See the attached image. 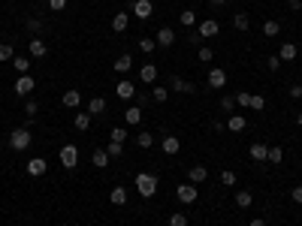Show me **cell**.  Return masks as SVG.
<instances>
[{
    "instance_id": "d6986e66",
    "label": "cell",
    "mask_w": 302,
    "mask_h": 226,
    "mask_svg": "<svg viewBox=\"0 0 302 226\" xmlns=\"http://www.w3.org/2000/svg\"><path fill=\"white\" fill-rule=\"evenodd\" d=\"M106 112V100L103 97H91L88 100V115H103Z\"/></svg>"
},
{
    "instance_id": "8fae6325",
    "label": "cell",
    "mask_w": 302,
    "mask_h": 226,
    "mask_svg": "<svg viewBox=\"0 0 302 226\" xmlns=\"http://www.w3.org/2000/svg\"><path fill=\"white\" fill-rule=\"evenodd\" d=\"M169 91H178V94H194V91H197V84H190V81H185V79L172 76V81H169Z\"/></svg>"
},
{
    "instance_id": "4316f807",
    "label": "cell",
    "mask_w": 302,
    "mask_h": 226,
    "mask_svg": "<svg viewBox=\"0 0 302 226\" xmlns=\"http://www.w3.org/2000/svg\"><path fill=\"white\" fill-rule=\"evenodd\" d=\"M266 160H269L272 166H278V163H284V151H281L278 145H272V148H269V154H266Z\"/></svg>"
},
{
    "instance_id": "277c9868",
    "label": "cell",
    "mask_w": 302,
    "mask_h": 226,
    "mask_svg": "<svg viewBox=\"0 0 302 226\" xmlns=\"http://www.w3.org/2000/svg\"><path fill=\"white\" fill-rule=\"evenodd\" d=\"M76 163H79V148L76 145H64L61 148V166L64 169H76Z\"/></svg>"
},
{
    "instance_id": "7c38bea8",
    "label": "cell",
    "mask_w": 302,
    "mask_h": 226,
    "mask_svg": "<svg viewBox=\"0 0 302 226\" xmlns=\"http://www.w3.org/2000/svg\"><path fill=\"white\" fill-rule=\"evenodd\" d=\"M160 148H163V154H178L182 151V139H175V136H163V142H160Z\"/></svg>"
},
{
    "instance_id": "74e56055",
    "label": "cell",
    "mask_w": 302,
    "mask_h": 226,
    "mask_svg": "<svg viewBox=\"0 0 302 226\" xmlns=\"http://www.w3.org/2000/svg\"><path fill=\"white\" fill-rule=\"evenodd\" d=\"M12 66H16L21 76H27V69H31V61H27V58H12Z\"/></svg>"
},
{
    "instance_id": "f546056e",
    "label": "cell",
    "mask_w": 302,
    "mask_h": 226,
    "mask_svg": "<svg viewBox=\"0 0 302 226\" xmlns=\"http://www.w3.org/2000/svg\"><path fill=\"white\" fill-rule=\"evenodd\" d=\"M91 118H94V115H82V112H79V115L73 118V124H76V130H79V133H85V130H88V127H91Z\"/></svg>"
},
{
    "instance_id": "ffe728a7",
    "label": "cell",
    "mask_w": 302,
    "mask_h": 226,
    "mask_svg": "<svg viewBox=\"0 0 302 226\" xmlns=\"http://www.w3.org/2000/svg\"><path fill=\"white\" fill-rule=\"evenodd\" d=\"M245 124H248V121H245V115H230L227 130H230V133H242V130H245Z\"/></svg>"
},
{
    "instance_id": "f35d334b",
    "label": "cell",
    "mask_w": 302,
    "mask_h": 226,
    "mask_svg": "<svg viewBox=\"0 0 302 226\" xmlns=\"http://www.w3.org/2000/svg\"><path fill=\"white\" fill-rule=\"evenodd\" d=\"M154 48H157V39H148V36H145V39H139V51H145V54H151V51H154Z\"/></svg>"
},
{
    "instance_id": "603a6c76",
    "label": "cell",
    "mask_w": 302,
    "mask_h": 226,
    "mask_svg": "<svg viewBox=\"0 0 302 226\" xmlns=\"http://www.w3.org/2000/svg\"><path fill=\"white\" fill-rule=\"evenodd\" d=\"M109 202H112V205H127V190H124V187H112V193H109Z\"/></svg>"
},
{
    "instance_id": "3957f363",
    "label": "cell",
    "mask_w": 302,
    "mask_h": 226,
    "mask_svg": "<svg viewBox=\"0 0 302 226\" xmlns=\"http://www.w3.org/2000/svg\"><path fill=\"white\" fill-rule=\"evenodd\" d=\"M175 196H178V202L190 205V202L200 199V187H197V184H178V187H175Z\"/></svg>"
},
{
    "instance_id": "ee69618b",
    "label": "cell",
    "mask_w": 302,
    "mask_h": 226,
    "mask_svg": "<svg viewBox=\"0 0 302 226\" xmlns=\"http://www.w3.org/2000/svg\"><path fill=\"white\" fill-rule=\"evenodd\" d=\"M212 58H215V51H212L209 46H200V61H202V64H209Z\"/></svg>"
},
{
    "instance_id": "f907efd6",
    "label": "cell",
    "mask_w": 302,
    "mask_h": 226,
    "mask_svg": "<svg viewBox=\"0 0 302 226\" xmlns=\"http://www.w3.org/2000/svg\"><path fill=\"white\" fill-rule=\"evenodd\" d=\"M269 66H272V69L281 66V58H278V54H272V58H269Z\"/></svg>"
},
{
    "instance_id": "9f6ffc18",
    "label": "cell",
    "mask_w": 302,
    "mask_h": 226,
    "mask_svg": "<svg viewBox=\"0 0 302 226\" xmlns=\"http://www.w3.org/2000/svg\"><path fill=\"white\" fill-rule=\"evenodd\" d=\"M299 100H302V91H299Z\"/></svg>"
},
{
    "instance_id": "681fc988",
    "label": "cell",
    "mask_w": 302,
    "mask_h": 226,
    "mask_svg": "<svg viewBox=\"0 0 302 226\" xmlns=\"http://www.w3.org/2000/svg\"><path fill=\"white\" fill-rule=\"evenodd\" d=\"M290 196H293V202H296V205H302V187H293Z\"/></svg>"
},
{
    "instance_id": "11a10c76",
    "label": "cell",
    "mask_w": 302,
    "mask_h": 226,
    "mask_svg": "<svg viewBox=\"0 0 302 226\" xmlns=\"http://www.w3.org/2000/svg\"><path fill=\"white\" fill-rule=\"evenodd\" d=\"M296 124H299V127H302V112H299V115H296Z\"/></svg>"
},
{
    "instance_id": "f6af8a7d",
    "label": "cell",
    "mask_w": 302,
    "mask_h": 226,
    "mask_svg": "<svg viewBox=\"0 0 302 226\" xmlns=\"http://www.w3.org/2000/svg\"><path fill=\"white\" fill-rule=\"evenodd\" d=\"M221 109L233 112V109H236V97H221Z\"/></svg>"
},
{
    "instance_id": "b9f144b4",
    "label": "cell",
    "mask_w": 302,
    "mask_h": 226,
    "mask_svg": "<svg viewBox=\"0 0 302 226\" xmlns=\"http://www.w3.org/2000/svg\"><path fill=\"white\" fill-rule=\"evenodd\" d=\"M36 112H39V103H36V100H27V103H24V115H27V118H34Z\"/></svg>"
},
{
    "instance_id": "1f68e13d",
    "label": "cell",
    "mask_w": 302,
    "mask_h": 226,
    "mask_svg": "<svg viewBox=\"0 0 302 226\" xmlns=\"http://www.w3.org/2000/svg\"><path fill=\"white\" fill-rule=\"evenodd\" d=\"M178 21H182L185 27H194V24H197V12H194V9H185L182 16H178Z\"/></svg>"
},
{
    "instance_id": "9c48e42d",
    "label": "cell",
    "mask_w": 302,
    "mask_h": 226,
    "mask_svg": "<svg viewBox=\"0 0 302 226\" xmlns=\"http://www.w3.org/2000/svg\"><path fill=\"white\" fill-rule=\"evenodd\" d=\"M36 88V81H34V76H21L18 81H16V94L18 97H27V94H31Z\"/></svg>"
},
{
    "instance_id": "8d00e7d4",
    "label": "cell",
    "mask_w": 302,
    "mask_h": 226,
    "mask_svg": "<svg viewBox=\"0 0 302 226\" xmlns=\"http://www.w3.org/2000/svg\"><path fill=\"white\" fill-rule=\"evenodd\" d=\"M248 109H254V112H263L266 109V100L260 94H251V103H248Z\"/></svg>"
},
{
    "instance_id": "bcb514c9",
    "label": "cell",
    "mask_w": 302,
    "mask_h": 226,
    "mask_svg": "<svg viewBox=\"0 0 302 226\" xmlns=\"http://www.w3.org/2000/svg\"><path fill=\"white\" fill-rule=\"evenodd\" d=\"M49 9H51V12H61V9H67V0H49Z\"/></svg>"
},
{
    "instance_id": "7a4b0ae2",
    "label": "cell",
    "mask_w": 302,
    "mask_h": 226,
    "mask_svg": "<svg viewBox=\"0 0 302 226\" xmlns=\"http://www.w3.org/2000/svg\"><path fill=\"white\" fill-rule=\"evenodd\" d=\"M31 142H34V139H31V130H27V127H18V130L9 133V148L12 151H27Z\"/></svg>"
},
{
    "instance_id": "cb8c5ba5",
    "label": "cell",
    "mask_w": 302,
    "mask_h": 226,
    "mask_svg": "<svg viewBox=\"0 0 302 226\" xmlns=\"http://www.w3.org/2000/svg\"><path fill=\"white\" fill-rule=\"evenodd\" d=\"M205 178H209V169L205 166H194L190 169V184H202Z\"/></svg>"
},
{
    "instance_id": "836d02e7",
    "label": "cell",
    "mask_w": 302,
    "mask_h": 226,
    "mask_svg": "<svg viewBox=\"0 0 302 226\" xmlns=\"http://www.w3.org/2000/svg\"><path fill=\"white\" fill-rule=\"evenodd\" d=\"M263 33H266V36H278V33H281V24H278V21H272V18L263 21Z\"/></svg>"
},
{
    "instance_id": "8992f818",
    "label": "cell",
    "mask_w": 302,
    "mask_h": 226,
    "mask_svg": "<svg viewBox=\"0 0 302 226\" xmlns=\"http://www.w3.org/2000/svg\"><path fill=\"white\" fill-rule=\"evenodd\" d=\"M115 94H118V100H133V97H136L133 81H130V79H121V81H118V88H115Z\"/></svg>"
},
{
    "instance_id": "f5cc1de1",
    "label": "cell",
    "mask_w": 302,
    "mask_h": 226,
    "mask_svg": "<svg viewBox=\"0 0 302 226\" xmlns=\"http://www.w3.org/2000/svg\"><path fill=\"white\" fill-rule=\"evenodd\" d=\"M248 226H266V220H260V217H257V220H251Z\"/></svg>"
},
{
    "instance_id": "816d5d0a",
    "label": "cell",
    "mask_w": 302,
    "mask_h": 226,
    "mask_svg": "<svg viewBox=\"0 0 302 226\" xmlns=\"http://www.w3.org/2000/svg\"><path fill=\"white\" fill-rule=\"evenodd\" d=\"M287 6H290V9H296V12H299V9H302V0H287Z\"/></svg>"
},
{
    "instance_id": "4fadbf2b",
    "label": "cell",
    "mask_w": 302,
    "mask_h": 226,
    "mask_svg": "<svg viewBox=\"0 0 302 226\" xmlns=\"http://www.w3.org/2000/svg\"><path fill=\"white\" fill-rule=\"evenodd\" d=\"M112 69H115V73H121V76H127L130 69H133V58H130V54H121V58L112 64Z\"/></svg>"
},
{
    "instance_id": "ab89813d",
    "label": "cell",
    "mask_w": 302,
    "mask_h": 226,
    "mask_svg": "<svg viewBox=\"0 0 302 226\" xmlns=\"http://www.w3.org/2000/svg\"><path fill=\"white\" fill-rule=\"evenodd\" d=\"M109 139H112V142H121V145H124V139H127V130H124V127H115V130L109 133Z\"/></svg>"
},
{
    "instance_id": "5bb4252c",
    "label": "cell",
    "mask_w": 302,
    "mask_h": 226,
    "mask_svg": "<svg viewBox=\"0 0 302 226\" xmlns=\"http://www.w3.org/2000/svg\"><path fill=\"white\" fill-rule=\"evenodd\" d=\"M215 33H218V21H215V18L200 21V36H202V39H209V36H215Z\"/></svg>"
},
{
    "instance_id": "7dc6e473",
    "label": "cell",
    "mask_w": 302,
    "mask_h": 226,
    "mask_svg": "<svg viewBox=\"0 0 302 226\" xmlns=\"http://www.w3.org/2000/svg\"><path fill=\"white\" fill-rule=\"evenodd\" d=\"M236 103H239V106H248V103H251V94H248V91L236 94Z\"/></svg>"
},
{
    "instance_id": "4dcf8cb0",
    "label": "cell",
    "mask_w": 302,
    "mask_h": 226,
    "mask_svg": "<svg viewBox=\"0 0 302 226\" xmlns=\"http://www.w3.org/2000/svg\"><path fill=\"white\" fill-rule=\"evenodd\" d=\"M151 97H154V103H167L169 88H163V84H154V88H151Z\"/></svg>"
},
{
    "instance_id": "83f0119b",
    "label": "cell",
    "mask_w": 302,
    "mask_h": 226,
    "mask_svg": "<svg viewBox=\"0 0 302 226\" xmlns=\"http://www.w3.org/2000/svg\"><path fill=\"white\" fill-rule=\"evenodd\" d=\"M124 118H127L130 127H133V124H139V121H142V109H139V106H130V109L124 112Z\"/></svg>"
},
{
    "instance_id": "d590c367",
    "label": "cell",
    "mask_w": 302,
    "mask_h": 226,
    "mask_svg": "<svg viewBox=\"0 0 302 226\" xmlns=\"http://www.w3.org/2000/svg\"><path fill=\"white\" fill-rule=\"evenodd\" d=\"M136 145H139V148H151V145H154V136H151V133L145 130V133L136 136Z\"/></svg>"
},
{
    "instance_id": "52a82bcc",
    "label": "cell",
    "mask_w": 302,
    "mask_h": 226,
    "mask_svg": "<svg viewBox=\"0 0 302 226\" xmlns=\"http://www.w3.org/2000/svg\"><path fill=\"white\" fill-rule=\"evenodd\" d=\"M151 12H154V3H151V0H136L133 3V16L136 18H151Z\"/></svg>"
},
{
    "instance_id": "ac0fdd59",
    "label": "cell",
    "mask_w": 302,
    "mask_h": 226,
    "mask_svg": "<svg viewBox=\"0 0 302 226\" xmlns=\"http://www.w3.org/2000/svg\"><path fill=\"white\" fill-rule=\"evenodd\" d=\"M278 58H281V61H296V58H299V48L293 46V42H284L281 51H278Z\"/></svg>"
},
{
    "instance_id": "2e32d148",
    "label": "cell",
    "mask_w": 302,
    "mask_h": 226,
    "mask_svg": "<svg viewBox=\"0 0 302 226\" xmlns=\"http://www.w3.org/2000/svg\"><path fill=\"white\" fill-rule=\"evenodd\" d=\"M61 103H64L67 109H76V106L82 103V91H64V97H61Z\"/></svg>"
},
{
    "instance_id": "ba28073f",
    "label": "cell",
    "mask_w": 302,
    "mask_h": 226,
    "mask_svg": "<svg viewBox=\"0 0 302 226\" xmlns=\"http://www.w3.org/2000/svg\"><path fill=\"white\" fill-rule=\"evenodd\" d=\"M46 169H49V163H46L43 157H34L31 163H27V175H31V178H39V175H46Z\"/></svg>"
},
{
    "instance_id": "30bf717a",
    "label": "cell",
    "mask_w": 302,
    "mask_h": 226,
    "mask_svg": "<svg viewBox=\"0 0 302 226\" xmlns=\"http://www.w3.org/2000/svg\"><path fill=\"white\" fill-rule=\"evenodd\" d=\"M157 46H163V48H169V46H175V33H172V27H160L157 31Z\"/></svg>"
},
{
    "instance_id": "db71d44e",
    "label": "cell",
    "mask_w": 302,
    "mask_h": 226,
    "mask_svg": "<svg viewBox=\"0 0 302 226\" xmlns=\"http://www.w3.org/2000/svg\"><path fill=\"white\" fill-rule=\"evenodd\" d=\"M212 3H215V6H221V3H227V0H212Z\"/></svg>"
},
{
    "instance_id": "d4e9b609",
    "label": "cell",
    "mask_w": 302,
    "mask_h": 226,
    "mask_svg": "<svg viewBox=\"0 0 302 226\" xmlns=\"http://www.w3.org/2000/svg\"><path fill=\"white\" fill-rule=\"evenodd\" d=\"M127 21H130L127 12H118V16L112 18V31H115V33H124V31H127Z\"/></svg>"
},
{
    "instance_id": "7402d4cb",
    "label": "cell",
    "mask_w": 302,
    "mask_h": 226,
    "mask_svg": "<svg viewBox=\"0 0 302 226\" xmlns=\"http://www.w3.org/2000/svg\"><path fill=\"white\" fill-rule=\"evenodd\" d=\"M109 160H112V157H109V154H106L103 148H97V151L91 154V163L97 166V169H106V166H109Z\"/></svg>"
},
{
    "instance_id": "e0dca14e",
    "label": "cell",
    "mask_w": 302,
    "mask_h": 226,
    "mask_svg": "<svg viewBox=\"0 0 302 226\" xmlns=\"http://www.w3.org/2000/svg\"><path fill=\"white\" fill-rule=\"evenodd\" d=\"M27 46H31V54H34V58H46V54H49V48H46V42H43V39H39V36H34L31 42H27Z\"/></svg>"
},
{
    "instance_id": "d6a6232c",
    "label": "cell",
    "mask_w": 302,
    "mask_h": 226,
    "mask_svg": "<svg viewBox=\"0 0 302 226\" xmlns=\"http://www.w3.org/2000/svg\"><path fill=\"white\" fill-rule=\"evenodd\" d=\"M16 58V48H12V42H0V61H12Z\"/></svg>"
},
{
    "instance_id": "6da1fadb",
    "label": "cell",
    "mask_w": 302,
    "mask_h": 226,
    "mask_svg": "<svg viewBox=\"0 0 302 226\" xmlns=\"http://www.w3.org/2000/svg\"><path fill=\"white\" fill-rule=\"evenodd\" d=\"M136 190H139V196H145V199H151V196L157 193V175L139 172V175H136Z\"/></svg>"
},
{
    "instance_id": "44dd1931",
    "label": "cell",
    "mask_w": 302,
    "mask_h": 226,
    "mask_svg": "<svg viewBox=\"0 0 302 226\" xmlns=\"http://www.w3.org/2000/svg\"><path fill=\"white\" fill-rule=\"evenodd\" d=\"M248 154H251V160H257V163H263V160H266V154H269V148H266L263 142H254Z\"/></svg>"
},
{
    "instance_id": "c3c4849f",
    "label": "cell",
    "mask_w": 302,
    "mask_h": 226,
    "mask_svg": "<svg viewBox=\"0 0 302 226\" xmlns=\"http://www.w3.org/2000/svg\"><path fill=\"white\" fill-rule=\"evenodd\" d=\"M39 27H43L39 18H27V31H31V33H39Z\"/></svg>"
},
{
    "instance_id": "7bdbcfd3",
    "label": "cell",
    "mask_w": 302,
    "mask_h": 226,
    "mask_svg": "<svg viewBox=\"0 0 302 226\" xmlns=\"http://www.w3.org/2000/svg\"><path fill=\"white\" fill-rule=\"evenodd\" d=\"M169 226H187V217L182 214V211H175V214L169 217Z\"/></svg>"
},
{
    "instance_id": "484cf974",
    "label": "cell",
    "mask_w": 302,
    "mask_h": 226,
    "mask_svg": "<svg viewBox=\"0 0 302 226\" xmlns=\"http://www.w3.org/2000/svg\"><path fill=\"white\" fill-rule=\"evenodd\" d=\"M233 27H236V31H248V27H251V18L245 16V12H236V16H233Z\"/></svg>"
},
{
    "instance_id": "e575fe53",
    "label": "cell",
    "mask_w": 302,
    "mask_h": 226,
    "mask_svg": "<svg viewBox=\"0 0 302 226\" xmlns=\"http://www.w3.org/2000/svg\"><path fill=\"white\" fill-rule=\"evenodd\" d=\"M106 154H109V157H121V154H124V145H121V142H112V139H109Z\"/></svg>"
},
{
    "instance_id": "60d3db41",
    "label": "cell",
    "mask_w": 302,
    "mask_h": 226,
    "mask_svg": "<svg viewBox=\"0 0 302 226\" xmlns=\"http://www.w3.org/2000/svg\"><path fill=\"white\" fill-rule=\"evenodd\" d=\"M221 184H224V187H233V184H236V172L224 169V172H221Z\"/></svg>"
},
{
    "instance_id": "5b68a950",
    "label": "cell",
    "mask_w": 302,
    "mask_h": 226,
    "mask_svg": "<svg viewBox=\"0 0 302 226\" xmlns=\"http://www.w3.org/2000/svg\"><path fill=\"white\" fill-rule=\"evenodd\" d=\"M227 84V73L221 66H215V69H209V88H215V91H221Z\"/></svg>"
},
{
    "instance_id": "9a60e30c",
    "label": "cell",
    "mask_w": 302,
    "mask_h": 226,
    "mask_svg": "<svg viewBox=\"0 0 302 226\" xmlns=\"http://www.w3.org/2000/svg\"><path fill=\"white\" fill-rule=\"evenodd\" d=\"M139 79H142L145 84H154V81H157V66H154V64H145V66L139 69Z\"/></svg>"
},
{
    "instance_id": "f1b7e54d",
    "label": "cell",
    "mask_w": 302,
    "mask_h": 226,
    "mask_svg": "<svg viewBox=\"0 0 302 226\" xmlns=\"http://www.w3.org/2000/svg\"><path fill=\"white\" fill-rule=\"evenodd\" d=\"M251 202H254L251 190H239V193H236V205H239V208H251Z\"/></svg>"
}]
</instances>
